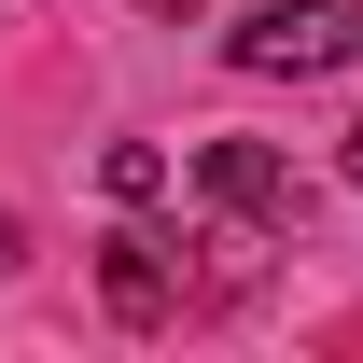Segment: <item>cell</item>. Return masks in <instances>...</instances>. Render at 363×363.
<instances>
[{"mask_svg":"<svg viewBox=\"0 0 363 363\" xmlns=\"http://www.w3.org/2000/svg\"><path fill=\"white\" fill-rule=\"evenodd\" d=\"M238 70H266V84H321V70H350L363 56V0H266V14H238L224 28Z\"/></svg>","mask_w":363,"mask_h":363,"instance_id":"1","label":"cell"},{"mask_svg":"<svg viewBox=\"0 0 363 363\" xmlns=\"http://www.w3.org/2000/svg\"><path fill=\"white\" fill-rule=\"evenodd\" d=\"M210 196L252 210V224H279V238H294V210H308V182L279 168V154H252V140H210Z\"/></svg>","mask_w":363,"mask_h":363,"instance_id":"2","label":"cell"},{"mask_svg":"<svg viewBox=\"0 0 363 363\" xmlns=\"http://www.w3.org/2000/svg\"><path fill=\"white\" fill-rule=\"evenodd\" d=\"M112 308H126V321H154V308H168V266H154V238H112Z\"/></svg>","mask_w":363,"mask_h":363,"instance_id":"3","label":"cell"},{"mask_svg":"<svg viewBox=\"0 0 363 363\" xmlns=\"http://www.w3.org/2000/svg\"><path fill=\"white\" fill-rule=\"evenodd\" d=\"M0 266H14V210H0Z\"/></svg>","mask_w":363,"mask_h":363,"instance_id":"4","label":"cell"},{"mask_svg":"<svg viewBox=\"0 0 363 363\" xmlns=\"http://www.w3.org/2000/svg\"><path fill=\"white\" fill-rule=\"evenodd\" d=\"M350 182H363V126H350Z\"/></svg>","mask_w":363,"mask_h":363,"instance_id":"5","label":"cell"}]
</instances>
